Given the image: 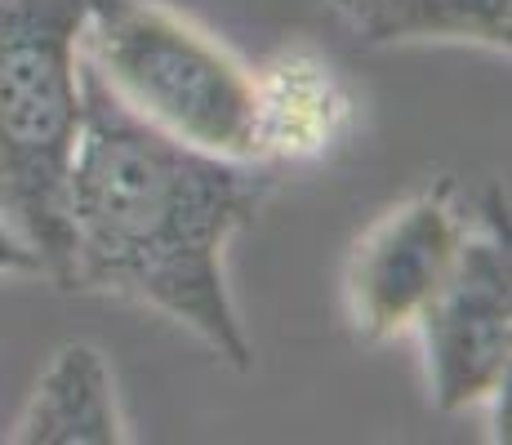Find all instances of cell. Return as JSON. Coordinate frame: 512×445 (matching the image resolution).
Listing matches in <instances>:
<instances>
[{"label": "cell", "instance_id": "6da1fadb", "mask_svg": "<svg viewBox=\"0 0 512 445\" xmlns=\"http://www.w3.org/2000/svg\"><path fill=\"white\" fill-rule=\"evenodd\" d=\"M272 161H232L139 121L85 63V125L63 192L54 281L147 308L214 361L254 370L228 250L268 205Z\"/></svg>", "mask_w": 512, "mask_h": 445}, {"label": "cell", "instance_id": "7a4b0ae2", "mask_svg": "<svg viewBox=\"0 0 512 445\" xmlns=\"http://www.w3.org/2000/svg\"><path fill=\"white\" fill-rule=\"evenodd\" d=\"M81 54L139 121L201 152L263 161L259 76L170 5L85 0Z\"/></svg>", "mask_w": 512, "mask_h": 445}, {"label": "cell", "instance_id": "3957f363", "mask_svg": "<svg viewBox=\"0 0 512 445\" xmlns=\"http://www.w3.org/2000/svg\"><path fill=\"white\" fill-rule=\"evenodd\" d=\"M85 0H0V219L54 276L85 125Z\"/></svg>", "mask_w": 512, "mask_h": 445}, {"label": "cell", "instance_id": "277c9868", "mask_svg": "<svg viewBox=\"0 0 512 445\" xmlns=\"http://www.w3.org/2000/svg\"><path fill=\"white\" fill-rule=\"evenodd\" d=\"M423 339L428 401L441 414L499 405L512 365V254L499 196L472 227L446 285L415 321Z\"/></svg>", "mask_w": 512, "mask_h": 445}, {"label": "cell", "instance_id": "5b68a950", "mask_svg": "<svg viewBox=\"0 0 512 445\" xmlns=\"http://www.w3.org/2000/svg\"><path fill=\"white\" fill-rule=\"evenodd\" d=\"M472 223L455 201V183L423 187L392 205L352 241L343 299L361 343H388L415 330L432 294L446 285Z\"/></svg>", "mask_w": 512, "mask_h": 445}, {"label": "cell", "instance_id": "8992f818", "mask_svg": "<svg viewBox=\"0 0 512 445\" xmlns=\"http://www.w3.org/2000/svg\"><path fill=\"white\" fill-rule=\"evenodd\" d=\"M5 437L14 445H125L130 423L107 356L94 343H63Z\"/></svg>", "mask_w": 512, "mask_h": 445}, {"label": "cell", "instance_id": "52a82bcc", "mask_svg": "<svg viewBox=\"0 0 512 445\" xmlns=\"http://www.w3.org/2000/svg\"><path fill=\"white\" fill-rule=\"evenodd\" d=\"M366 45H472L508 54L512 0H326Z\"/></svg>", "mask_w": 512, "mask_h": 445}, {"label": "cell", "instance_id": "ba28073f", "mask_svg": "<svg viewBox=\"0 0 512 445\" xmlns=\"http://www.w3.org/2000/svg\"><path fill=\"white\" fill-rule=\"evenodd\" d=\"M259 76V125L263 161L321 156L348 121V98L326 63L308 54H285Z\"/></svg>", "mask_w": 512, "mask_h": 445}, {"label": "cell", "instance_id": "9c48e42d", "mask_svg": "<svg viewBox=\"0 0 512 445\" xmlns=\"http://www.w3.org/2000/svg\"><path fill=\"white\" fill-rule=\"evenodd\" d=\"M0 276H45L41 254L9 219H0Z\"/></svg>", "mask_w": 512, "mask_h": 445}]
</instances>
